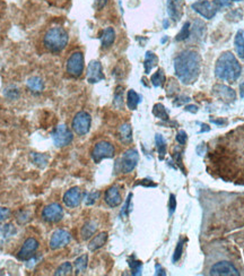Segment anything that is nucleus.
Wrapping results in <instances>:
<instances>
[{"label": "nucleus", "instance_id": "1", "mask_svg": "<svg viewBox=\"0 0 244 276\" xmlns=\"http://www.w3.org/2000/svg\"><path fill=\"white\" fill-rule=\"evenodd\" d=\"M200 56L196 51H184L174 59L176 74L183 84H192L200 75Z\"/></svg>", "mask_w": 244, "mask_h": 276}, {"label": "nucleus", "instance_id": "2", "mask_svg": "<svg viewBox=\"0 0 244 276\" xmlns=\"http://www.w3.org/2000/svg\"><path fill=\"white\" fill-rule=\"evenodd\" d=\"M215 73L220 80L233 83L241 75V66L230 52H225L217 60Z\"/></svg>", "mask_w": 244, "mask_h": 276}, {"label": "nucleus", "instance_id": "3", "mask_svg": "<svg viewBox=\"0 0 244 276\" xmlns=\"http://www.w3.org/2000/svg\"><path fill=\"white\" fill-rule=\"evenodd\" d=\"M68 40L69 37L66 30L60 28V26H56V28H51L46 31L43 43L49 51L60 52L67 47Z\"/></svg>", "mask_w": 244, "mask_h": 276}, {"label": "nucleus", "instance_id": "4", "mask_svg": "<svg viewBox=\"0 0 244 276\" xmlns=\"http://www.w3.org/2000/svg\"><path fill=\"white\" fill-rule=\"evenodd\" d=\"M51 137L56 147H64L72 142L74 136L66 125H59L52 131Z\"/></svg>", "mask_w": 244, "mask_h": 276}, {"label": "nucleus", "instance_id": "5", "mask_svg": "<svg viewBox=\"0 0 244 276\" xmlns=\"http://www.w3.org/2000/svg\"><path fill=\"white\" fill-rule=\"evenodd\" d=\"M114 156V146L108 142L98 143L92 152V157L95 163H100L104 159H111Z\"/></svg>", "mask_w": 244, "mask_h": 276}, {"label": "nucleus", "instance_id": "6", "mask_svg": "<svg viewBox=\"0 0 244 276\" xmlns=\"http://www.w3.org/2000/svg\"><path fill=\"white\" fill-rule=\"evenodd\" d=\"M92 118L90 113L85 111L78 112L72 120V129L77 135L84 136L90 131Z\"/></svg>", "mask_w": 244, "mask_h": 276}, {"label": "nucleus", "instance_id": "7", "mask_svg": "<svg viewBox=\"0 0 244 276\" xmlns=\"http://www.w3.org/2000/svg\"><path fill=\"white\" fill-rule=\"evenodd\" d=\"M82 72H84V56L82 52H74L67 61V73L74 77H80Z\"/></svg>", "mask_w": 244, "mask_h": 276}, {"label": "nucleus", "instance_id": "8", "mask_svg": "<svg viewBox=\"0 0 244 276\" xmlns=\"http://www.w3.org/2000/svg\"><path fill=\"white\" fill-rule=\"evenodd\" d=\"M139 160V155L138 152L136 150H128L127 152L124 153L121 160L118 161V163H120V170L122 173H129L136 168V165L138 163Z\"/></svg>", "mask_w": 244, "mask_h": 276}, {"label": "nucleus", "instance_id": "9", "mask_svg": "<svg viewBox=\"0 0 244 276\" xmlns=\"http://www.w3.org/2000/svg\"><path fill=\"white\" fill-rule=\"evenodd\" d=\"M43 220L49 223H56L64 217V209L59 204L52 203L44 207L42 212Z\"/></svg>", "mask_w": 244, "mask_h": 276}, {"label": "nucleus", "instance_id": "10", "mask_svg": "<svg viewBox=\"0 0 244 276\" xmlns=\"http://www.w3.org/2000/svg\"><path fill=\"white\" fill-rule=\"evenodd\" d=\"M72 241V235L66 230H56L54 232L50 239V248L56 250V249L66 247Z\"/></svg>", "mask_w": 244, "mask_h": 276}, {"label": "nucleus", "instance_id": "11", "mask_svg": "<svg viewBox=\"0 0 244 276\" xmlns=\"http://www.w3.org/2000/svg\"><path fill=\"white\" fill-rule=\"evenodd\" d=\"M217 6L215 4L209 3L207 0H202V2H197L192 5V10L194 12H197L198 14L204 16V19L210 20L216 14V8Z\"/></svg>", "mask_w": 244, "mask_h": 276}, {"label": "nucleus", "instance_id": "12", "mask_svg": "<svg viewBox=\"0 0 244 276\" xmlns=\"http://www.w3.org/2000/svg\"><path fill=\"white\" fill-rule=\"evenodd\" d=\"M38 242L34 238H30L24 242L23 247L20 248V252L17 253V258L20 260H28L33 257L34 253L38 250Z\"/></svg>", "mask_w": 244, "mask_h": 276}, {"label": "nucleus", "instance_id": "13", "mask_svg": "<svg viewBox=\"0 0 244 276\" xmlns=\"http://www.w3.org/2000/svg\"><path fill=\"white\" fill-rule=\"evenodd\" d=\"M210 275H224V276H238L240 273L234 265L228 261H220L214 265L210 269Z\"/></svg>", "mask_w": 244, "mask_h": 276}, {"label": "nucleus", "instance_id": "14", "mask_svg": "<svg viewBox=\"0 0 244 276\" xmlns=\"http://www.w3.org/2000/svg\"><path fill=\"white\" fill-rule=\"evenodd\" d=\"M104 80V75L102 72V65L100 61L93 60L88 64V67H87V81L92 84L94 83H98Z\"/></svg>", "mask_w": 244, "mask_h": 276}, {"label": "nucleus", "instance_id": "15", "mask_svg": "<svg viewBox=\"0 0 244 276\" xmlns=\"http://www.w3.org/2000/svg\"><path fill=\"white\" fill-rule=\"evenodd\" d=\"M82 201V192L78 187L70 188L66 194L64 195V203L70 208H75L80 206Z\"/></svg>", "mask_w": 244, "mask_h": 276}, {"label": "nucleus", "instance_id": "16", "mask_svg": "<svg viewBox=\"0 0 244 276\" xmlns=\"http://www.w3.org/2000/svg\"><path fill=\"white\" fill-rule=\"evenodd\" d=\"M104 200H106V203L110 206V207H116V206H119L122 201L119 188L116 186L108 188V189L106 191Z\"/></svg>", "mask_w": 244, "mask_h": 276}, {"label": "nucleus", "instance_id": "17", "mask_svg": "<svg viewBox=\"0 0 244 276\" xmlns=\"http://www.w3.org/2000/svg\"><path fill=\"white\" fill-rule=\"evenodd\" d=\"M183 0H168V15L172 17L174 21H178L183 14Z\"/></svg>", "mask_w": 244, "mask_h": 276}, {"label": "nucleus", "instance_id": "18", "mask_svg": "<svg viewBox=\"0 0 244 276\" xmlns=\"http://www.w3.org/2000/svg\"><path fill=\"white\" fill-rule=\"evenodd\" d=\"M26 85H28V89L33 92V93H41L44 89V83H43V80L41 77L38 76H33L30 77L26 82Z\"/></svg>", "mask_w": 244, "mask_h": 276}, {"label": "nucleus", "instance_id": "19", "mask_svg": "<svg viewBox=\"0 0 244 276\" xmlns=\"http://www.w3.org/2000/svg\"><path fill=\"white\" fill-rule=\"evenodd\" d=\"M108 240V233L106 232H101V233L95 235L93 239L90 240V242L88 244V249L90 251H95L98 250V249L102 248L104 244H106Z\"/></svg>", "mask_w": 244, "mask_h": 276}, {"label": "nucleus", "instance_id": "20", "mask_svg": "<svg viewBox=\"0 0 244 276\" xmlns=\"http://www.w3.org/2000/svg\"><path fill=\"white\" fill-rule=\"evenodd\" d=\"M116 40V32L113 28H106L103 30L102 36H101V42L103 48H108L113 45V42Z\"/></svg>", "mask_w": 244, "mask_h": 276}, {"label": "nucleus", "instance_id": "21", "mask_svg": "<svg viewBox=\"0 0 244 276\" xmlns=\"http://www.w3.org/2000/svg\"><path fill=\"white\" fill-rule=\"evenodd\" d=\"M119 137L122 143L129 144L132 141V130L129 124L122 125L119 128Z\"/></svg>", "mask_w": 244, "mask_h": 276}, {"label": "nucleus", "instance_id": "22", "mask_svg": "<svg viewBox=\"0 0 244 276\" xmlns=\"http://www.w3.org/2000/svg\"><path fill=\"white\" fill-rule=\"evenodd\" d=\"M139 102H140V96H139L134 90H130L127 95L128 108L130 110H136Z\"/></svg>", "mask_w": 244, "mask_h": 276}, {"label": "nucleus", "instance_id": "23", "mask_svg": "<svg viewBox=\"0 0 244 276\" xmlns=\"http://www.w3.org/2000/svg\"><path fill=\"white\" fill-rule=\"evenodd\" d=\"M96 229H98V226L94 222H87L82 229V238L84 240L90 239V236L93 235L95 232H96Z\"/></svg>", "mask_w": 244, "mask_h": 276}, {"label": "nucleus", "instance_id": "24", "mask_svg": "<svg viewBox=\"0 0 244 276\" xmlns=\"http://www.w3.org/2000/svg\"><path fill=\"white\" fill-rule=\"evenodd\" d=\"M235 49L240 58H244V34L242 31H238L235 37Z\"/></svg>", "mask_w": 244, "mask_h": 276}, {"label": "nucleus", "instance_id": "25", "mask_svg": "<svg viewBox=\"0 0 244 276\" xmlns=\"http://www.w3.org/2000/svg\"><path fill=\"white\" fill-rule=\"evenodd\" d=\"M158 64V57H156L154 54H152L150 51H148L146 54V58H145V72L146 74H150L152 71V68Z\"/></svg>", "mask_w": 244, "mask_h": 276}, {"label": "nucleus", "instance_id": "26", "mask_svg": "<svg viewBox=\"0 0 244 276\" xmlns=\"http://www.w3.org/2000/svg\"><path fill=\"white\" fill-rule=\"evenodd\" d=\"M72 273V265L69 261L64 262L61 264L56 270L54 271L56 276H66V275H70Z\"/></svg>", "mask_w": 244, "mask_h": 276}, {"label": "nucleus", "instance_id": "27", "mask_svg": "<svg viewBox=\"0 0 244 276\" xmlns=\"http://www.w3.org/2000/svg\"><path fill=\"white\" fill-rule=\"evenodd\" d=\"M87 264H88V256L82 255L80 258H77L75 260V268L77 273H82V271H85L87 268Z\"/></svg>", "mask_w": 244, "mask_h": 276}, {"label": "nucleus", "instance_id": "28", "mask_svg": "<svg viewBox=\"0 0 244 276\" xmlns=\"http://www.w3.org/2000/svg\"><path fill=\"white\" fill-rule=\"evenodd\" d=\"M155 142H156V146H158L160 159L163 160L165 153H166V145H165L164 138L160 134H158L155 137Z\"/></svg>", "mask_w": 244, "mask_h": 276}, {"label": "nucleus", "instance_id": "29", "mask_svg": "<svg viewBox=\"0 0 244 276\" xmlns=\"http://www.w3.org/2000/svg\"><path fill=\"white\" fill-rule=\"evenodd\" d=\"M164 82H165V75H164L163 69H158V71L152 76V84L155 87H158V86H162L164 84Z\"/></svg>", "mask_w": 244, "mask_h": 276}, {"label": "nucleus", "instance_id": "30", "mask_svg": "<svg viewBox=\"0 0 244 276\" xmlns=\"http://www.w3.org/2000/svg\"><path fill=\"white\" fill-rule=\"evenodd\" d=\"M152 113L154 115L160 118V119H163V120H168V115L166 110H165V107L163 106V104H156V106L154 107V110H152Z\"/></svg>", "mask_w": 244, "mask_h": 276}, {"label": "nucleus", "instance_id": "31", "mask_svg": "<svg viewBox=\"0 0 244 276\" xmlns=\"http://www.w3.org/2000/svg\"><path fill=\"white\" fill-rule=\"evenodd\" d=\"M32 160L34 162V164L40 166V168H44V166L48 164V156L43 154H38V153H33Z\"/></svg>", "mask_w": 244, "mask_h": 276}, {"label": "nucleus", "instance_id": "32", "mask_svg": "<svg viewBox=\"0 0 244 276\" xmlns=\"http://www.w3.org/2000/svg\"><path fill=\"white\" fill-rule=\"evenodd\" d=\"M129 266L132 270V275H140L142 264L139 260H136L134 257L129 259Z\"/></svg>", "mask_w": 244, "mask_h": 276}, {"label": "nucleus", "instance_id": "33", "mask_svg": "<svg viewBox=\"0 0 244 276\" xmlns=\"http://www.w3.org/2000/svg\"><path fill=\"white\" fill-rule=\"evenodd\" d=\"M15 232H16V229L12 224H6L0 227V235L5 236V238H7V236H12Z\"/></svg>", "mask_w": 244, "mask_h": 276}, {"label": "nucleus", "instance_id": "34", "mask_svg": "<svg viewBox=\"0 0 244 276\" xmlns=\"http://www.w3.org/2000/svg\"><path fill=\"white\" fill-rule=\"evenodd\" d=\"M188 37H190V23H189V22H186V23L184 25H183L181 32L178 34L176 40L178 41L186 40V39L188 38Z\"/></svg>", "mask_w": 244, "mask_h": 276}, {"label": "nucleus", "instance_id": "35", "mask_svg": "<svg viewBox=\"0 0 244 276\" xmlns=\"http://www.w3.org/2000/svg\"><path fill=\"white\" fill-rule=\"evenodd\" d=\"M5 95L10 100L18 99V96H20L18 89H16V87H8V89L5 90Z\"/></svg>", "mask_w": 244, "mask_h": 276}, {"label": "nucleus", "instance_id": "36", "mask_svg": "<svg viewBox=\"0 0 244 276\" xmlns=\"http://www.w3.org/2000/svg\"><path fill=\"white\" fill-rule=\"evenodd\" d=\"M100 197V192L98 191H94V192H90V194L87 195L86 197V200L85 203L86 205H93L95 201H96Z\"/></svg>", "mask_w": 244, "mask_h": 276}, {"label": "nucleus", "instance_id": "37", "mask_svg": "<svg viewBox=\"0 0 244 276\" xmlns=\"http://www.w3.org/2000/svg\"><path fill=\"white\" fill-rule=\"evenodd\" d=\"M122 87H118L116 95H114V104L116 107L121 108L122 104H124V101H122Z\"/></svg>", "mask_w": 244, "mask_h": 276}, {"label": "nucleus", "instance_id": "38", "mask_svg": "<svg viewBox=\"0 0 244 276\" xmlns=\"http://www.w3.org/2000/svg\"><path fill=\"white\" fill-rule=\"evenodd\" d=\"M182 250H183V243L182 242H178V247L176 249V251H174L173 261H178V259H180L181 256H182Z\"/></svg>", "mask_w": 244, "mask_h": 276}, {"label": "nucleus", "instance_id": "39", "mask_svg": "<svg viewBox=\"0 0 244 276\" xmlns=\"http://www.w3.org/2000/svg\"><path fill=\"white\" fill-rule=\"evenodd\" d=\"M10 216V209L6 207H0V223L7 220Z\"/></svg>", "mask_w": 244, "mask_h": 276}, {"label": "nucleus", "instance_id": "40", "mask_svg": "<svg viewBox=\"0 0 244 276\" xmlns=\"http://www.w3.org/2000/svg\"><path fill=\"white\" fill-rule=\"evenodd\" d=\"M186 134L184 133V131L181 130L178 133V136H176V141L181 144V145H183V144H186Z\"/></svg>", "mask_w": 244, "mask_h": 276}, {"label": "nucleus", "instance_id": "41", "mask_svg": "<svg viewBox=\"0 0 244 276\" xmlns=\"http://www.w3.org/2000/svg\"><path fill=\"white\" fill-rule=\"evenodd\" d=\"M176 196L171 195V197H170V214H171V215L174 213V211H176Z\"/></svg>", "mask_w": 244, "mask_h": 276}, {"label": "nucleus", "instance_id": "42", "mask_svg": "<svg viewBox=\"0 0 244 276\" xmlns=\"http://www.w3.org/2000/svg\"><path fill=\"white\" fill-rule=\"evenodd\" d=\"M215 4L216 6L218 7H223V6H228L230 4V0H215Z\"/></svg>", "mask_w": 244, "mask_h": 276}, {"label": "nucleus", "instance_id": "43", "mask_svg": "<svg viewBox=\"0 0 244 276\" xmlns=\"http://www.w3.org/2000/svg\"><path fill=\"white\" fill-rule=\"evenodd\" d=\"M108 0H96V6L98 10H102V8L106 5Z\"/></svg>", "mask_w": 244, "mask_h": 276}, {"label": "nucleus", "instance_id": "44", "mask_svg": "<svg viewBox=\"0 0 244 276\" xmlns=\"http://www.w3.org/2000/svg\"><path fill=\"white\" fill-rule=\"evenodd\" d=\"M156 275H165V271L160 264H156Z\"/></svg>", "mask_w": 244, "mask_h": 276}]
</instances>
